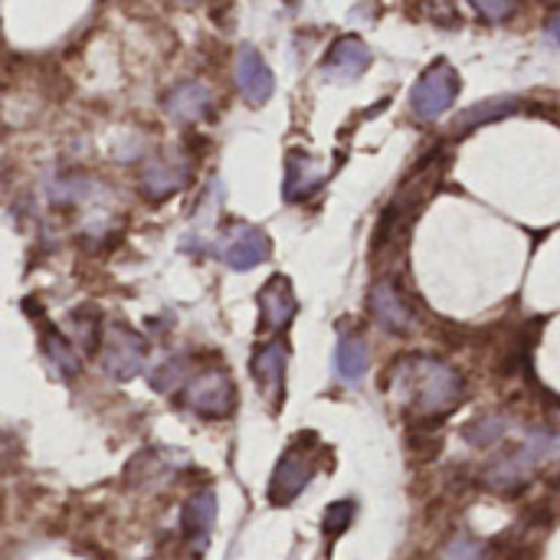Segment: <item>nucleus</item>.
<instances>
[{"label": "nucleus", "instance_id": "25", "mask_svg": "<svg viewBox=\"0 0 560 560\" xmlns=\"http://www.w3.org/2000/svg\"><path fill=\"white\" fill-rule=\"evenodd\" d=\"M443 560H492V551L486 541H476V538H453L446 548H443Z\"/></svg>", "mask_w": 560, "mask_h": 560}, {"label": "nucleus", "instance_id": "7", "mask_svg": "<svg viewBox=\"0 0 560 560\" xmlns=\"http://www.w3.org/2000/svg\"><path fill=\"white\" fill-rule=\"evenodd\" d=\"M194 177V167L187 158H151L141 171V194L151 203H161L167 197H174L177 190H184Z\"/></svg>", "mask_w": 560, "mask_h": 560}, {"label": "nucleus", "instance_id": "26", "mask_svg": "<svg viewBox=\"0 0 560 560\" xmlns=\"http://www.w3.org/2000/svg\"><path fill=\"white\" fill-rule=\"evenodd\" d=\"M518 0H472V7L486 16V20H505L512 16Z\"/></svg>", "mask_w": 560, "mask_h": 560}, {"label": "nucleus", "instance_id": "2", "mask_svg": "<svg viewBox=\"0 0 560 560\" xmlns=\"http://www.w3.org/2000/svg\"><path fill=\"white\" fill-rule=\"evenodd\" d=\"M560 450V436L551 430H535L528 433L515 450H505L502 456H495L486 469H482V486L489 492H518L535 469L551 459Z\"/></svg>", "mask_w": 560, "mask_h": 560}, {"label": "nucleus", "instance_id": "3", "mask_svg": "<svg viewBox=\"0 0 560 560\" xmlns=\"http://www.w3.org/2000/svg\"><path fill=\"white\" fill-rule=\"evenodd\" d=\"M459 89H463V79H459L456 66H450L446 59H436L413 82V89H410V112L420 121H436V118H443L453 108Z\"/></svg>", "mask_w": 560, "mask_h": 560}, {"label": "nucleus", "instance_id": "24", "mask_svg": "<svg viewBox=\"0 0 560 560\" xmlns=\"http://www.w3.org/2000/svg\"><path fill=\"white\" fill-rule=\"evenodd\" d=\"M351 522H354V502H351V499H341V502H335V505L325 509L322 532H325L328 538H341V535L351 528Z\"/></svg>", "mask_w": 560, "mask_h": 560}, {"label": "nucleus", "instance_id": "10", "mask_svg": "<svg viewBox=\"0 0 560 560\" xmlns=\"http://www.w3.org/2000/svg\"><path fill=\"white\" fill-rule=\"evenodd\" d=\"M236 85H240V95L253 105V108H259V105H266L269 98H272V92H276V75H272V69H269V62L262 59V52L256 49V46H240V52H236Z\"/></svg>", "mask_w": 560, "mask_h": 560}, {"label": "nucleus", "instance_id": "21", "mask_svg": "<svg viewBox=\"0 0 560 560\" xmlns=\"http://www.w3.org/2000/svg\"><path fill=\"white\" fill-rule=\"evenodd\" d=\"M66 328H69V341H72V345L79 341V348H82V351H92V348H95V341L102 338V318H98L92 308H79V312H72Z\"/></svg>", "mask_w": 560, "mask_h": 560}, {"label": "nucleus", "instance_id": "11", "mask_svg": "<svg viewBox=\"0 0 560 560\" xmlns=\"http://www.w3.org/2000/svg\"><path fill=\"white\" fill-rule=\"evenodd\" d=\"M161 105H164V115H167L171 121H177V125H194V121H200V118L210 115V108H213V92H210V85L200 82V79H184V82H177V85L167 89V95L161 98Z\"/></svg>", "mask_w": 560, "mask_h": 560}, {"label": "nucleus", "instance_id": "28", "mask_svg": "<svg viewBox=\"0 0 560 560\" xmlns=\"http://www.w3.org/2000/svg\"><path fill=\"white\" fill-rule=\"evenodd\" d=\"M184 3H197V0H184Z\"/></svg>", "mask_w": 560, "mask_h": 560}, {"label": "nucleus", "instance_id": "16", "mask_svg": "<svg viewBox=\"0 0 560 560\" xmlns=\"http://www.w3.org/2000/svg\"><path fill=\"white\" fill-rule=\"evenodd\" d=\"M322 184H325V171L318 167V161L302 151H292L285 161V200L302 203L315 190H322Z\"/></svg>", "mask_w": 560, "mask_h": 560}, {"label": "nucleus", "instance_id": "27", "mask_svg": "<svg viewBox=\"0 0 560 560\" xmlns=\"http://www.w3.org/2000/svg\"><path fill=\"white\" fill-rule=\"evenodd\" d=\"M545 33H548V39H551V46H558L560 49V10H555V13L548 16V23H545Z\"/></svg>", "mask_w": 560, "mask_h": 560}, {"label": "nucleus", "instance_id": "1", "mask_svg": "<svg viewBox=\"0 0 560 560\" xmlns=\"http://www.w3.org/2000/svg\"><path fill=\"white\" fill-rule=\"evenodd\" d=\"M394 390L400 400H407L417 413L423 417H443L456 410L466 397V381L463 374L430 354H407L394 368Z\"/></svg>", "mask_w": 560, "mask_h": 560}, {"label": "nucleus", "instance_id": "19", "mask_svg": "<svg viewBox=\"0 0 560 560\" xmlns=\"http://www.w3.org/2000/svg\"><path fill=\"white\" fill-rule=\"evenodd\" d=\"M39 338H43V341H39V345H43V354H46L49 368L56 371V377H75V374L82 371V354H79V348L69 341V335H62L56 325H46Z\"/></svg>", "mask_w": 560, "mask_h": 560}, {"label": "nucleus", "instance_id": "18", "mask_svg": "<svg viewBox=\"0 0 560 560\" xmlns=\"http://www.w3.org/2000/svg\"><path fill=\"white\" fill-rule=\"evenodd\" d=\"M335 371L348 387H358L371 371V348L358 335H345L335 351Z\"/></svg>", "mask_w": 560, "mask_h": 560}, {"label": "nucleus", "instance_id": "20", "mask_svg": "<svg viewBox=\"0 0 560 560\" xmlns=\"http://www.w3.org/2000/svg\"><path fill=\"white\" fill-rule=\"evenodd\" d=\"M92 180L85 177V174H62V177H56L52 184H49V203H56V207H72V203H82L89 194H92Z\"/></svg>", "mask_w": 560, "mask_h": 560}, {"label": "nucleus", "instance_id": "9", "mask_svg": "<svg viewBox=\"0 0 560 560\" xmlns=\"http://www.w3.org/2000/svg\"><path fill=\"white\" fill-rule=\"evenodd\" d=\"M315 476V463L302 453V450H289L279 463H276V472L269 479V502L272 505H292L312 482Z\"/></svg>", "mask_w": 560, "mask_h": 560}, {"label": "nucleus", "instance_id": "12", "mask_svg": "<svg viewBox=\"0 0 560 560\" xmlns=\"http://www.w3.org/2000/svg\"><path fill=\"white\" fill-rule=\"evenodd\" d=\"M368 305H371L374 322H377L381 328L394 331V335H407V331L413 328V322H417V315H413L410 302L404 299L400 285H397V282H390V279L374 282Z\"/></svg>", "mask_w": 560, "mask_h": 560}, {"label": "nucleus", "instance_id": "22", "mask_svg": "<svg viewBox=\"0 0 560 560\" xmlns=\"http://www.w3.org/2000/svg\"><path fill=\"white\" fill-rule=\"evenodd\" d=\"M187 377V354H171V358H164L154 371H151V387L158 390V394H171V390H177L180 387V381Z\"/></svg>", "mask_w": 560, "mask_h": 560}, {"label": "nucleus", "instance_id": "15", "mask_svg": "<svg viewBox=\"0 0 560 560\" xmlns=\"http://www.w3.org/2000/svg\"><path fill=\"white\" fill-rule=\"evenodd\" d=\"M213 525H217V495L207 489V492H197L187 499L184 512H180V532H184V541L194 555H203L207 545H210V535H213Z\"/></svg>", "mask_w": 560, "mask_h": 560}, {"label": "nucleus", "instance_id": "6", "mask_svg": "<svg viewBox=\"0 0 560 560\" xmlns=\"http://www.w3.org/2000/svg\"><path fill=\"white\" fill-rule=\"evenodd\" d=\"M223 262L233 269V272H249L262 262H269L272 256V240L266 236V230L253 226V223H233L226 240H223V249H220Z\"/></svg>", "mask_w": 560, "mask_h": 560}, {"label": "nucleus", "instance_id": "8", "mask_svg": "<svg viewBox=\"0 0 560 560\" xmlns=\"http://www.w3.org/2000/svg\"><path fill=\"white\" fill-rule=\"evenodd\" d=\"M285 371H289V348L285 341H266L253 354V381L266 394V400L279 410L285 400Z\"/></svg>", "mask_w": 560, "mask_h": 560}, {"label": "nucleus", "instance_id": "13", "mask_svg": "<svg viewBox=\"0 0 560 560\" xmlns=\"http://www.w3.org/2000/svg\"><path fill=\"white\" fill-rule=\"evenodd\" d=\"M371 62H374V56L361 36H341L331 43V49L322 62V72L331 82H354L371 69Z\"/></svg>", "mask_w": 560, "mask_h": 560}, {"label": "nucleus", "instance_id": "23", "mask_svg": "<svg viewBox=\"0 0 560 560\" xmlns=\"http://www.w3.org/2000/svg\"><path fill=\"white\" fill-rule=\"evenodd\" d=\"M505 427L509 423L502 417H482V420H476V423L466 427V440L472 446H492V443H499L505 436Z\"/></svg>", "mask_w": 560, "mask_h": 560}, {"label": "nucleus", "instance_id": "4", "mask_svg": "<svg viewBox=\"0 0 560 560\" xmlns=\"http://www.w3.org/2000/svg\"><path fill=\"white\" fill-rule=\"evenodd\" d=\"M148 358V345L144 338L128 328L125 322H112L102 331V351H98V368L112 377V381H131L141 374Z\"/></svg>", "mask_w": 560, "mask_h": 560}, {"label": "nucleus", "instance_id": "14", "mask_svg": "<svg viewBox=\"0 0 560 560\" xmlns=\"http://www.w3.org/2000/svg\"><path fill=\"white\" fill-rule=\"evenodd\" d=\"M259 315H262V328L279 335L285 331L295 315H299V299L292 292V282L285 276H272L262 289H259Z\"/></svg>", "mask_w": 560, "mask_h": 560}, {"label": "nucleus", "instance_id": "17", "mask_svg": "<svg viewBox=\"0 0 560 560\" xmlns=\"http://www.w3.org/2000/svg\"><path fill=\"white\" fill-rule=\"evenodd\" d=\"M522 112V98L518 95H499V98H489V102H479L466 112H459L453 118V135H469L476 131L479 125H492V121H502L509 115Z\"/></svg>", "mask_w": 560, "mask_h": 560}, {"label": "nucleus", "instance_id": "5", "mask_svg": "<svg viewBox=\"0 0 560 560\" xmlns=\"http://www.w3.org/2000/svg\"><path fill=\"white\" fill-rule=\"evenodd\" d=\"M184 407L203 420H226L236 410V384L223 368H207L184 387Z\"/></svg>", "mask_w": 560, "mask_h": 560}]
</instances>
